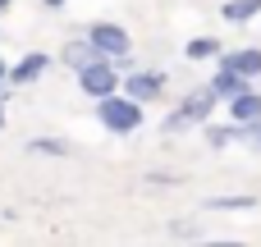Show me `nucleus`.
<instances>
[{
    "label": "nucleus",
    "instance_id": "nucleus-11",
    "mask_svg": "<svg viewBox=\"0 0 261 247\" xmlns=\"http://www.w3.org/2000/svg\"><path fill=\"white\" fill-rule=\"evenodd\" d=\"M202 133H206V147H211V151H225L229 142H243V124H234V119H229V124L206 119V124H202Z\"/></svg>",
    "mask_w": 261,
    "mask_h": 247
},
{
    "label": "nucleus",
    "instance_id": "nucleus-7",
    "mask_svg": "<svg viewBox=\"0 0 261 247\" xmlns=\"http://www.w3.org/2000/svg\"><path fill=\"white\" fill-rule=\"evenodd\" d=\"M216 64L220 69H234V73H243V78H261V46H234V50H220L216 55Z\"/></svg>",
    "mask_w": 261,
    "mask_h": 247
},
{
    "label": "nucleus",
    "instance_id": "nucleus-23",
    "mask_svg": "<svg viewBox=\"0 0 261 247\" xmlns=\"http://www.w3.org/2000/svg\"><path fill=\"white\" fill-rule=\"evenodd\" d=\"M257 83H261V78H257Z\"/></svg>",
    "mask_w": 261,
    "mask_h": 247
},
{
    "label": "nucleus",
    "instance_id": "nucleus-18",
    "mask_svg": "<svg viewBox=\"0 0 261 247\" xmlns=\"http://www.w3.org/2000/svg\"><path fill=\"white\" fill-rule=\"evenodd\" d=\"M9 92H14V83H9V78H0V101H5V105H9Z\"/></svg>",
    "mask_w": 261,
    "mask_h": 247
},
{
    "label": "nucleus",
    "instance_id": "nucleus-6",
    "mask_svg": "<svg viewBox=\"0 0 261 247\" xmlns=\"http://www.w3.org/2000/svg\"><path fill=\"white\" fill-rule=\"evenodd\" d=\"M50 69H55V55H46V50H28V55L9 69V83H14V87H32V83H41Z\"/></svg>",
    "mask_w": 261,
    "mask_h": 247
},
{
    "label": "nucleus",
    "instance_id": "nucleus-9",
    "mask_svg": "<svg viewBox=\"0 0 261 247\" xmlns=\"http://www.w3.org/2000/svg\"><path fill=\"white\" fill-rule=\"evenodd\" d=\"M229 119H234V124L261 119V87H243L239 96H229Z\"/></svg>",
    "mask_w": 261,
    "mask_h": 247
},
{
    "label": "nucleus",
    "instance_id": "nucleus-14",
    "mask_svg": "<svg viewBox=\"0 0 261 247\" xmlns=\"http://www.w3.org/2000/svg\"><path fill=\"white\" fill-rule=\"evenodd\" d=\"M206 211L216 215H239V211H257V197L239 193V197H206Z\"/></svg>",
    "mask_w": 261,
    "mask_h": 247
},
{
    "label": "nucleus",
    "instance_id": "nucleus-22",
    "mask_svg": "<svg viewBox=\"0 0 261 247\" xmlns=\"http://www.w3.org/2000/svg\"><path fill=\"white\" fill-rule=\"evenodd\" d=\"M9 5H14V0H0V14H5V9H9Z\"/></svg>",
    "mask_w": 261,
    "mask_h": 247
},
{
    "label": "nucleus",
    "instance_id": "nucleus-2",
    "mask_svg": "<svg viewBox=\"0 0 261 247\" xmlns=\"http://www.w3.org/2000/svg\"><path fill=\"white\" fill-rule=\"evenodd\" d=\"M216 105H220V96L211 92V83H202V87H188L184 96H179V105L165 115V124H161V133H184V128H202L211 115H216Z\"/></svg>",
    "mask_w": 261,
    "mask_h": 247
},
{
    "label": "nucleus",
    "instance_id": "nucleus-16",
    "mask_svg": "<svg viewBox=\"0 0 261 247\" xmlns=\"http://www.w3.org/2000/svg\"><path fill=\"white\" fill-rule=\"evenodd\" d=\"M170 238H179V243H197L202 229H197V225H170Z\"/></svg>",
    "mask_w": 261,
    "mask_h": 247
},
{
    "label": "nucleus",
    "instance_id": "nucleus-5",
    "mask_svg": "<svg viewBox=\"0 0 261 247\" xmlns=\"http://www.w3.org/2000/svg\"><path fill=\"white\" fill-rule=\"evenodd\" d=\"M119 83H124V92H128L133 101L156 105V101L165 96V87H170V73H165V69H128Z\"/></svg>",
    "mask_w": 261,
    "mask_h": 247
},
{
    "label": "nucleus",
    "instance_id": "nucleus-20",
    "mask_svg": "<svg viewBox=\"0 0 261 247\" xmlns=\"http://www.w3.org/2000/svg\"><path fill=\"white\" fill-rule=\"evenodd\" d=\"M5 110H9V105H5V101H0V128H5V119H9V115H5Z\"/></svg>",
    "mask_w": 261,
    "mask_h": 247
},
{
    "label": "nucleus",
    "instance_id": "nucleus-17",
    "mask_svg": "<svg viewBox=\"0 0 261 247\" xmlns=\"http://www.w3.org/2000/svg\"><path fill=\"white\" fill-rule=\"evenodd\" d=\"M243 147H252V151H261V119H252V124H243Z\"/></svg>",
    "mask_w": 261,
    "mask_h": 247
},
{
    "label": "nucleus",
    "instance_id": "nucleus-13",
    "mask_svg": "<svg viewBox=\"0 0 261 247\" xmlns=\"http://www.w3.org/2000/svg\"><path fill=\"white\" fill-rule=\"evenodd\" d=\"M225 46H220V37H188L184 41V60H193V64H202V60H216Z\"/></svg>",
    "mask_w": 261,
    "mask_h": 247
},
{
    "label": "nucleus",
    "instance_id": "nucleus-19",
    "mask_svg": "<svg viewBox=\"0 0 261 247\" xmlns=\"http://www.w3.org/2000/svg\"><path fill=\"white\" fill-rule=\"evenodd\" d=\"M69 0H41V9H64Z\"/></svg>",
    "mask_w": 261,
    "mask_h": 247
},
{
    "label": "nucleus",
    "instance_id": "nucleus-10",
    "mask_svg": "<svg viewBox=\"0 0 261 247\" xmlns=\"http://www.w3.org/2000/svg\"><path fill=\"white\" fill-rule=\"evenodd\" d=\"M23 151H28V156H55V160H69V156H73V142H69V138H55V133H41V138H28Z\"/></svg>",
    "mask_w": 261,
    "mask_h": 247
},
{
    "label": "nucleus",
    "instance_id": "nucleus-3",
    "mask_svg": "<svg viewBox=\"0 0 261 247\" xmlns=\"http://www.w3.org/2000/svg\"><path fill=\"white\" fill-rule=\"evenodd\" d=\"M119 69L101 55V60H92V64H83V69H73V83H78V92L83 96H92V101H101V96H110V92H119Z\"/></svg>",
    "mask_w": 261,
    "mask_h": 247
},
{
    "label": "nucleus",
    "instance_id": "nucleus-21",
    "mask_svg": "<svg viewBox=\"0 0 261 247\" xmlns=\"http://www.w3.org/2000/svg\"><path fill=\"white\" fill-rule=\"evenodd\" d=\"M0 78H9V64H5V55H0Z\"/></svg>",
    "mask_w": 261,
    "mask_h": 247
},
{
    "label": "nucleus",
    "instance_id": "nucleus-15",
    "mask_svg": "<svg viewBox=\"0 0 261 247\" xmlns=\"http://www.w3.org/2000/svg\"><path fill=\"white\" fill-rule=\"evenodd\" d=\"M261 14V0H225L220 5V18L225 23H252Z\"/></svg>",
    "mask_w": 261,
    "mask_h": 247
},
{
    "label": "nucleus",
    "instance_id": "nucleus-12",
    "mask_svg": "<svg viewBox=\"0 0 261 247\" xmlns=\"http://www.w3.org/2000/svg\"><path fill=\"white\" fill-rule=\"evenodd\" d=\"M243 87H252V78H243V73H234V69H220V64H216V73H211V92H216L220 101L239 96Z\"/></svg>",
    "mask_w": 261,
    "mask_h": 247
},
{
    "label": "nucleus",
    "instance_id": "nucleus-1",
    "mask_svg": "<svg viewBox=\"0 0 261 247\" xmlns=\"http://www.w3.org/2000/svg\"><path fill=\"white\" fill-rule=\"evenodd\" d=\"M96 124H101L106 133H115V138H133V133L147 124V105L133 101L128 92H110V96L96 101Z\"/></svg>",
    "mask_w": 261,
    "mask_h": 247
},
{
    "label": "nucleus",
    "instance_id": "nucleus-8",
    "mask_svg": "<svg viewBox=\"0 0 261 247\" xmlns=\"http://www.w3.org/2000/svg\"><path fill=\"white\" fill-rule=\"evenodd\" d=\"M92 60H101V50L87 41V32H83V37H69V41H64V50H60V64H64L69 73H73V69H83V64H92Z\"/></svg>",
    "mask_w": 261,
    "mask_h": 247
},
{
    "label": "nucleus",
    "instance_id": "nucleus-4",
    "mask_svg": "<svg viewBox=\"0 0 261 247\" xmlns=\"http://www.w3.org/2000/svg\"><path fill=\"white\" fill-rule=\"evenodd\" d=\"M87 41H92L106 60L133 50V32H128L124 23H115V18H96V23H87Z\"/></svg>",
    "mask_w": 261,
    "mask_h": 247
}]
</instances>
